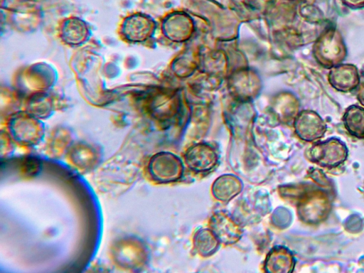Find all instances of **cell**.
<instances>
[{
  "label": "cell",
  "instance_id": "3",
  "mask_svg": "<svg viewBox=\"0 0 364 273\" xmlns=\"http://www.w3.org/2000/svg\"><path fill=\"white\" fill-rule=\"evenodd\" d=\"M348 155L346 145L336 137L315 143L307 153L311 162L326 168H334L343 164Z\"/></svg>",
  "mask_w": 364,
  "mask_h": 273
},
{
  "label": "cell",
  "instance_id": "9",
  "mask_svg": "<svg viewBox=\"0 0 364 273\" xmlns=\"http://www.w3.org/2000/svg\"><path fill=\"white\" fill-rule=\"evenodd\" d=\"M343 123L350 136L364 140L363 107L356 105L349 106L343 114Z\"/></svg>",
  "mask_w": 364,
  "mask_h": 273
},
{
  "label": "cell",
  "instance_id": "14",
  "mask_svg": "<svg viewBox=\"0 0 364 273\" xmlns=\"http://www.w3.org/2000/svg\"><path fill=\"white\" fill-rule=\"evenodd\" d=\"M357 100L359 103L364 107V82L359 86L357 92Z\"/></svg>",
  "mask_w": 364,
  "mask_h": 273
},
{
  "label": "cell",
  "instance_id": "2",
  "mask_svg": "<svg viewBox=\"0 0 364 273\" xmlns=\"http://www.w3.org/2000/svg\"><path fill=\"white\" fill-rule=\"evenodd\" d=\"M312 53L321 67L331 69L345 60L347 48L341 32L335 27H328L316 38Z\"/></svg>",
  "mask_w": 364,
  "mask_h": 273
},
{
  "label": "cell",
  "instance_id": "13",
  "mask_svg": "<svg viewBox=\"0 0 364 273\" xmlns=\"http://www.w3.org/2000/svg\"><path fill=\"white\" fill-rule=\"evenodd\" d=\"M341 1L345 6L353 9L364 7V0H341Z\"/></svg>",
  "mask_w": 364,
  "mask_h": 273
},
{
  "label": "cell",
  "instance_id": "1",
  "mask_svg": "<svg viewBox=\"0 0 364 273\" xmlns=\"http://www.w3.org/2000/svg\"><path fill=\"white\" fill-rule=\"evenodd\" d=\"M297 214L304 223L315 225L328 217L332 203L329 195L323 189L304 184L296 198Z\"/></svg>",
  "mask_w": 364,
  "mask_h": 273
},
{
  "label": "cell",
  "instance_id": "6",
  "mask_svg": "<svg viewBox=\"0 0 364 273\" xmlns=\"http://www.w3.org/2000/svg\"><path fill=\"white\" fill-rule=\"evenodd\" d=\"M328 80L334 90L341 92H349L359 86V71L355 65L341 63L330 69Z\"/></svg>",
  "mask_w": 364,
  "mask_h": 273
},
{
  "label": "cell",
  "instance_id": "8",
  "mask_svg": "<svg viewBox=\"0 0 364 273\" xmlns=\"http://www.w3.org/2000/svg\"><path fill=\"white\" fill-rule=\"evenodd\" d=\"M188 166L196 171H207L217 163V155L207 146H197L190 149L186 154Z\"/></svg>",
  "mask_w": 364,
  "mask_h": 273
},
{
  "label": "cell",
  "instance_id": "10",
  "mask_svg": "<svg viewBox=\"0 0 364 273\" xmlns=\"http://www.w3.org/2000/svg\"><path fill=\"white\" fill-rule=\"evenodd\" d=\"M295 265L291 252L287 248L277 247L268 255L267 268L273 269V272H291Z\"/></svg>",
  "mask_w": 364,
  "mask_h": 273
},
{
  "label": "cell",
  "instance_id": "7",
  "mask_svg": "<svg viewBox=\"0 0 364 273\" xmlns=\"http://www.w3.org/2000/svg\"><path fill=\"white\" fill-rule=\"evenodd\" d=\"M210 224L212 232L218 240L223 243H234L240 237V229L232 218L225 214L218 213L213 215Z\"/></svg>",
  "mask_w": 364,
  "mask_h": 273
},
{
  "label": "cell",
  "instance_id": "12",
  "mask_svg": "<svg viewBox=\"0 0 364 273\" xmlns=\"http://www.w3.org/2000/svg\"><path fill=\"white\" fill-rule=\"evenodd\" d=\"M313 171L310 173V177L314 180L316 183L323 187H327L330 186V182L328 179L326 177L325 174L321 171V170L316 168H311Z\"/></svg>",
  "mask_w": 364,
  "mask_h": 273
},
{
  "label": "cell",
  "instance_id": "11",
  "mask_svg": "<svg viewBox=\"0 0 364 273\" xmlns=\"http://www.w3.org/2000/svg\"><path fill=\"white\" fill-rule=\"evenodd\" d=\"M195 244L196 249L201 255H208L216 249L218 242L213 232L203 230L198 232Z\"/></svg>",
  "mask_w": 364,
  "mask_h": 273
},
{
  "label": "cell",
  "instance_id": "4",
  "mask_svg": "<svg viewBox=\"0 0 364 273\" xmlns=\"http://www.w3.org/2000/svg\"><path fill=\"white\" fill-rule=\"evenodd\" d=\"M182 164L176 156L168 153L154 155L149 164L151 176L160 183H167L178 179L182 173Z\"/></svg>",
  "mask_w": 364,
  "mask_h": 273
},
{
  "label": "cell",
  "instance_id": "5",
  "mask_svg": "<svg viewBox=\"0 0 364 273\" xmlns=\"http://www.w3.org/2000/svg\"><path fill=\"white\" fill-rule=\"evenodd\" d=\"M294 127L297 136L308 142L320 139L327 129L324 120L312 110H304L300 112L295 119Z\"/></svg>",
  "mask_w": 364,
  "mask_h": 273
}]
</instances>
